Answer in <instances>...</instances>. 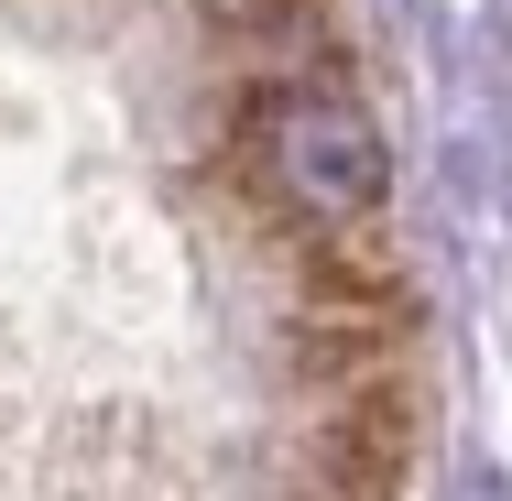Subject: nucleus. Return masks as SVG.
Segmentation results:
<instances>
[{"label": "nucleus", "instance_id": "f257e3e1", "mask_svg": "<svg viewBox=\"0 0 512 501\" xmlns=\"http://www.w3.org/2000/svg\"><path fill=\"white\" fill-rule=\"evenodd\" d=\"M240 175L284 229H327V218H371L393 186V153L371 131V109L327 77H262L240 88Z\"/></svg>", "mask_w": 512, "mask_h": 501}, {"label": "nucleus", "instance_id": "f03ea898", "mask_svg": "<svg viewBox=\"0 0 512 501\" xmlns=\"http://www.w3.org/2000/svg\"><path fill=\"white\" fill-rule=\"evenodd\" d=\"M284 262H295V295H306V305H404V251H393L371 218L295 229Z\"/></svg>", "mask_w": 512, "mask_h": 501}]
</instances>
